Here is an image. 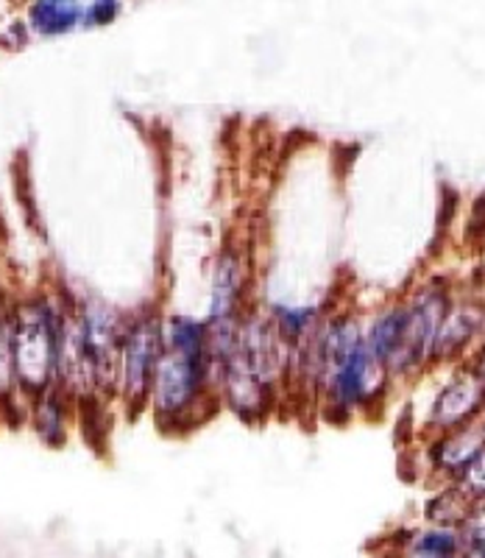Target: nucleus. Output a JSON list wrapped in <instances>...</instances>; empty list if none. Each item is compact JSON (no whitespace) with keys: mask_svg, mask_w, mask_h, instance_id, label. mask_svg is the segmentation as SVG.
I'll return each mask as SVG.
<instances>
[{"mask_svg":"<svg viewBox=\"0 0 485 558\" xmlns=\"http://www.w3.org/2000/svg\"><path fill=\"white\" fill-rule=\"evenodd\" d=\"M14 377V361H12V338H9V327H0V393H7Z\"/></svg>","mask_w":485,"mask_h":558,"instance_id":"nucleus-16","label":"nucleus"},{"mask_svg":"<svg viewBox=\"0 0 485 558\" xmlns=\"http://www.w3.org/2000/svg\"><path fill=\"white\" fill-rule=\"evenodd\" d=\"M363 338L372 352L374 361L388 372L391 363L397 361L399 349H402L404 338V302H393L385 305L363 324Z\"/></svg>","mask_w":485,"mask_h":558,"instance_id":"nucleus-10","label":"nucleus"},{"mask_svg":"<svg viewBox=\"0 0 485 558\" xmlns=\"http://www.w3.org/2000/svg\"><path fill=\"white\" fill-rule=\"evenodd\" d=\"M485 408V377L483 372H460L444 383L438 397L429 408V427L438 433H452L469 427Z\"/></svg>","mask_w":485,"mask_h":558,"instance_id":"nucleus-8","label":"nucleus"},{"mask_svg":"<svg viewBox=\"0 0 485 558\" xmlns=\"http://www.w3.org/2000/svg\"><path fill=\"white\" fill-rule=\"evenodd\" d=\"M248 282H252V268L246 260V248L240 243H227L215 257L207 316H204L213 341V363L221 361L238 338L240 322L248 313Z\"/></svg>","mask_w":485,"mask_h":558,"instance_id":"nucleus-5","label":"nucleus"},{"mask_svg":"<svg viewBox=\"0 0 485 558\" xmlns=\"http://www.w3.org/2000/svg\"><path fill=\"white\" fill-rule=\"evenodd\" d=\"M28 20H32L34 32L43 37H59L82 23L84 9L78 0H34Z\"/></svg>","mask_w":485,"mask_h":558,"instance_id":"nucleus-13","label":"nucleus"},{"mask_svg":"<svg viewBox=\"0 0 485 558\" xmlns=\"http://www.w3.org/2000/svg\"><path fill=\"white\" fill-rule=\"evenodd\" d=\"M118 12L120 0H93L87 12H84V23L87 26H107V23L118 17Z\"/></svg>","mask_w":485,"mask_h":558,"instance_id":"nucleus-17","label":"nucleus"},{"mask_svg":"<svg viewBox=\"0 0 485 558\" xmlns=\"http://www.w3.org/2000/svg\"><path fill=\"white\" fill-rule=\"evenodd\" d=\"M483 324H485V311L480 305H472V302L452 305V311H449L447 318H444L441 332H438V338H435L433 363L449 361V357H454L458 352H463V349L480 336Z\"/></svg>","mask_w":485,"mask_h":558,"instance_id":"nucleus-12","label":"nucleus"},{"mask_svg":"<svg viewBox=\"0 0 485 558\" xmlns=\"http://www.w3.org/2000/svg\"><path fill=\"white\" fill-rule=\"evenodd\" d=\"M449 311H452V291L444 279H433L404 302V338L397 361L388 368L391 380L416 375L427 363H433L435 338L441 332Z\"/></svg>","mask_w":485,"mask_h":558,"instance_id":"nucleus-6","label":"nucleus"},{"mask_svg":"<svg viewBox=\"0 0 485 558\" xmlns=\"http://www.w3.org/2000/svg\"><path fill=\"white\" fill-rule=\"evenodd\" d=\"M483 430H485V408H483Z\"/></svg>","mask_w":485,"mask_h":558,"instance_id":"nucleus-18","label":"nucleus"},{"mask_svg":"<svg viewBox=\"0 0 485 558\" xmlns=\"http://www.w3.org/2000/svg\"><path fill=\"white\" fill-rule=\"evenodd\" d=\"M485 450V430L483 427H460V430L441 433V438L435 441L429 450V461L444 477L449 481H460L466 475V470L477 461L480 452Z\"/></svg>","mask_w":485,"mask_h":558,"instance_id":"nucleus-9","label":"nucleus"},{"mask_svg":"<svg viewBox=\"0 0 485 558\" xmlns=\"http://www.w3.org/2000/svg\"><path fill=\"white\" fill-rule=\"evenodd\" d=\"M162 355V318L154 313L134 316L123 327L120 338V393L132 411H140L151 400L154 375H157V363Z\"/></svg>","mask_w":485,"mask_h":558,"instance_id":"nucleus-7","label":"nucleus"},{"mask_svg":"<svg viewBox=\"0 0 485 558\" xmlns=\"http://www.w3.org/2000/svg\"><path fill=\"white\" fill-rule=\"evenodd\" d=\"M64 332H68V318L53 311L51 302L45 299L20 307L14 322L9 324L14 377L34 397L48 391L59 377Z\"/></svg>","mask_w":485,"mask_h":558,"instance_id":"nucleus-4","label":"nucleus"},{"mask_svg":"<svg viewBox=\"0 0 485 558\" xmlns=\"http://www.w3.org/2000/svg\"><path fill=\"white\" fill-rule=\"evenodd\" d=\"M290 377L310 393L324 418L343 425L368 411H377L391 386V377L372 357L363 338V322L352 311L324 316L318 330L290 357Z\"/></svg>","mask_w":485,"mask_h":558,"instance_id":"nucleus-1","label":"nucleus"},{"mask_svg":"<svg viewBox=\"0 0 485 558\" xmlns=\"http://www.w3.org/2000/svg\"><path fill=\"white\" fill-rule=\"evenodd\" d=\"M148 405L165 430H190L221 408L207 318L184 313L162 318V355Z\"/></svg>","mask_w":485,"mask_h":558,"instance_id":"nucleus-2","label":"nucleus"},{"mask_svg":"<svg viewBox=\"0 0 485 558\" xmlns=\"http://www.w3.org/2000/svg\"><path fill=\"white\" fill-rule=\"evenodd\" d=\"M410 558H463V531L452 525H433L416 533L408 545Z\"/></svg>","mask_w":485,"mask_h":558,"instance_id":"nucleus-14","label":"nucleus"},{"mask_svg":"<svg viewBox=\"0 0 485 558\" xmlns=\"http://www.w3.org/2000/svg\"><path fill=\"white\" fill-rule=\"evenodd\" d=\"M327 313V305H288V302H274V305L265 307V316L271 322L279 341L288 347L290 357H293V352L318 330V324L324 322Z\"/></svg>","mask_w":485,"mask_h":558,"instance_id":"nucleus-11","label":"nucleus"},{"mask_svg":"<svg viewBox=\"0 0 485 558\" xmlns=\"http://www.w3.org/2000/svg\"><path fill=\"white\" fill-rule=\"evenodd\" d=\"M288 380V347L277 338L265 311L248 307L232 349L215 363L218 405L243 422H259L274 411Z\"/></svg>","mask_w":485,"mask_h":558,"instance_id":"nucleus-3","label":"nucleus"},{"mask_svg":"<svg viewBox=\"0 0 485 558\" xmlns=\"http://www.w3.org/2000/svg\"><path fill=\"white\" fill-rule=\"evenodd\" d=\"M34 425H37V433L48 445H62L64 441V402L53 388L37 393Z\"/></svg>","mask_w":485,"mask_h":558,"instance_id":"nucleus-15","label":"nucleus"}]
</instances>
